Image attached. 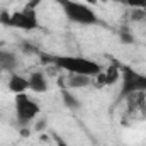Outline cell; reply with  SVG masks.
I'll return each instance as SVG.
<instances>
[{"label":"cell","mask_w":146,"mask_h":146,"mask_svg":"<svg viewBox=\"0 0 146 146\" xmlns=\"http://www.w3.org/2000/svg\"><path fill=\"white\" fill-rule=\"evenodd\" d=\"M56 2L61 5L63 12L70 22L80 24V26H94L99 22L97 14L88 5H83L75 0H56Z\"/></svg>","instance_id":"2"},{"label":"cell","mask_w":146,"mask_h":146,"mask_svg":"<svg viewBox=\"0 0 146 146\" xmlns=\"http://www.w3.org/2000/svg\"><path fill=\"white\" fill-rule=\"evenodd\" d=\"M17 66V56L12 51L0 49V70L5 72H14Z\"/></svg>","instance_id":"9"},{"label":"cell","mask_w":146,"mask_h":146,"mask_svg":"<svg viewBox=\"0 0 146 146\" xmlns=\"http://www.w3.org/2000/svg\"><path fill=\"white\" fill-rule=\"evenodd\" d=\"M121 76H122V83H121V92L117 100L121 102L122 99L138 94V92H145L146 94V75L136 72L131 66H122L121 68Z\"/></svg>","instance_id":"4"},{"label":"cell","mask_w":146,"mask_h":146,"mask_svg":"<svg viewBox=\"0 0 146 146\" xmlns=\"http://www.w3.org/2000/svg\"><path fill=\"white\" fill-rule=\"evenodd\" d=\"M54 139H56V145H58V146H68L66 143H65V139H63V138H60L58 134H54Z\"/></svg>","instance_id":"16"},{"label":"cell","mask_w":146,"mask_h":146,"mask_svg":"<svg viewBox=\"0 0 146 146\" xmlns=\"http://www.w3.org/2000/svg\"><path fill=\"white\" fill-rule=\"evenodd\" d=\"M87 3H97V0H85Z\"/></svg>","instance_id":"17"},{"label":"cell","mask_w":146,"mask_h":146,"mask_svg":"<svg viewBox=\"0 0 146 146\" xmlns=\"http://www.w3.org/2000/svg\"><path fill=\"white\" fill-rule=\"evenodd\" d=\"M126 99H127V110H126L127 124L145 121L146 119V94L145 92L133 94V95H129Z\"/></svg>","instance_id":"6"},{"label":"cell","mask_w":146,"mask_h":146,"mask_svg":"<svg viewBox=\"0 0 146 146\" xmlns=\"http://www.w3.org/2000/svg\"><path fill=\"white\" fill-rule=\"evenodd\" d=\"M61 97H63V104L68 107L70 110H78L80 109V100H78V97L76 95H73V92L70 90H66V88H63L61 90Z\"/></svg>","instance_id":"12"},{"label":"cell","mask_w":146,"mask_h":146,"mask_svg":"<svg viewBox=\"0 0 146 146\" xmlns=\"http://www.w3.org/2000/svg\"><path fill=\"white\" fill-rule=\"evenodd\" d=\"M117 3H122L126 7H129L131 10L133 9H145L146 10V0H114Z\"/></svg>","instance_id":"13"},{"label":"cell","mask_w":146,"mask_h":146,"mask_svg":"<svg viewBox=\"0 0 146 146\" xmlns=\"http://www.w3.org/2000/svg\"><path fill=\"white\" fill-rule=\"evenodd\" d=\"M39 104L34 99H31L26 92L15 95V117L21 126H27L37 114H39Z\"/></svg>","instance_id":"5"},{"label":"cell","mask_w":146,"mask_h":146,"mask_svg":"<svg viewBox=\"0 0 146 146\" xmlns=\"http://www.w3.org/2000/svg\"><path fill=\"white\" fill-rule=\"evenodd\" d=\"M27 80H29V88L33 92L42 94V92L48 90V80H46V76H44L42 72H33Z\"/></svg>","instance_id":"7"},{"label":"cell","mask_w":146,"mask_h":146,"mask_svg":"<svg viewBox=\"0 0 146 146\" xmlns=\"http://www.w3.org/2000/svg\"><path fill=\"white\" fill-rule=\"evenodd\" d=\"M97 76H99V85H100V87H102V85H112V83L119 78V68H117L115 65H110L107 73L100 72Z\"/></svg>","instance_id":"11"},{"label":"cell","mask_w":146,"mask_h":146,"mask_svg":"<svg viewBox=\"0 0 146 146\" xmlns=\"http://www.w3.org/2000/svg\"><path fill=\"white\" fill-rule=\"evenodd\" d=\"M146 19V10L145 9H133L131 10V21L134 22H141Z\"/></svg>","instance_id":"15"},{"label":"cell","mask_w":146,"mask_h":146,"mask_svg":"<svg viewBox=\"0 0 146 146\" xmlns=\"http://www.w3.org/2000/svg\"><path fill=\"white\" fill-rule=\"evenodd\" d=\"M9 88L17 95V94H24L29 88V80L21 76L19 73H12L9 78Z\"/></svg>","instance_id":"8"},{"label":"cell","mask_w":146,"mask_h":146,"mask_svg":"<svg viewBox=\"0 0 146 146\" xmlns=\"http://www.w3.org/2000/svg\"><path fill=\"white\" fill-rule=\"evenodd\" d=\"M42 63H49L58 66L60 70H65L68 73L75 75H85V76H97L102 72V66L88 58L83 56H66V54H60V56H51V54H41Z\"/></svg>","instance_id":"1"},{"label":"cell","mask_w":146,"mask_h":146,"mask_svg":"<svg viewBox=\"0 0 146 146\" xmlns=\"http://www.w3.org/2000/svg\"><path fill=\"white\" fill-rule=\"evenodd\" d=\"M119 39H121L124 44H133V42H134V36H133V33H131L126 26L119 29Z\"/></svg>","instance_id":"14"},{"label":"cell","mask_w":146,"mask_h":146,"mask_svg":"<svg viewBox=\"0 0 146 146\" xmlns=\"http://www.w3.org/2000/svg\"><path fill=\"white\" fill-rule=\"evenodd\" d=\"M0 24H5V26L15 27V29H24V31H33V29H37V26H39L36 10L29 5L19 12H14V14L2 12L0 14Z\"/></svg>","instance_id":"3"},{"label":"cell","mask_w":146,"mask_h":146,"mask_svg":"<svg viewBox=\"0 0 146 146\" xmlns=\"http://www.w3.org/2000/svg\"><path fill=\"white\" fill-rule=\"evenodd\" d=\"M88 85H90V76L75 75V73H68V76H66V87H70V88H83Z\"/></svg>","instance_id":"10"}]
</instances>
